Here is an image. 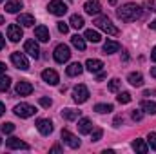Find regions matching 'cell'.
Instances as JSON below:
<instances>
[{
	"label": "cell",
	"mask_w": 156,
	"mask_h": 154,
	"mask_svg": "<svg viewBox=\"0 0 156 154\" xmlns=\"http://www.w3.org/2000/svg\"><path fill=\"white\" fill-rule=\"evenodd\" d=\"M116 16L122 22H134L142 16V7L138 4H133V2L123 4L116 9Z\"/></svg>",
	"instance_id": "cell-1"
},
{
	"label": "cell",
	"mask_w": 156,
	"mask_h": 154,
	"mask_svg": "<svg viewBox=\"0 0 156 154\" xmlns=\"http://www.w3.org/2000/svg\"><path fill=\"white\" fill-rule=\"evenodd\" d=\"M94 24H96V27L98 29H102V31H105L107 35H111V37H116L118 33V27L107 18V16H98L96 20H94Z\"/></svg>",
	"instance_id": "cell-2"
},
{
	"label": "cell",
	"mask_w": 156,
	"mask_h": 154,
	"mask_svg": "<svg viewBox=\"0 0 156 154\" xmlns=\"http://www.w3.org/2000/svg\"><path fill=\"white\" fill-rule=\"evenodd\" d=\"M55 60L58 62V64H66L69 58H71V49L66 45V44H60V45H56L55 47Z\"/></svg>",
	"instance_id": "cell-3"
},
{
	"label": "cell",
	"mask_w": 156,
	"mask_h": 154,
	"mask_svg": "<svg viewBox=\"0 0 156 154\" xmlns=\"http://www.w3.org/2000/svg\"><path fill=\"white\" fill-rule=\"evenodd\" d=\"M11 62H13V65H15L16 69H20V71H27V69H29V60L26 58L24 53H11Z\"/></svg>",
	"instance_id": "cell-4"
},
{
	"label": "cell",
	"mask_w": 156,
	"mask_h": 154,
	"mask_svg": "<svg viewBox=\"0 0 156 154\" xmlns=\"http://www.w3.org/2000/svg\"><path fill=\"white\" fill-rule=\"evenodd\" d=\"M47 11L55 16H64L67 13V5L62 2V0H51L49 5H47Z\"/></svg>",
	"instance_id": "cell-5"
},
{
	"label": "cell",
	"mask_w": 156,
	"mask_h": 154,
	"mask_svg": "<svg viewBox=\"0 0 156 154\" xmlns=\"http://www.w3.org/2000/svg\"><path fill=\"white\" fill-rule=\"evenodd\" d=\"M73 100H75L76 103H83V102L89 100V89H87L83 83H80V85H76V87L73 89Z\"/></svg>",
	"instance_id": "cell-6"
},
{
	"label": "cell",
	"mask_w": 156,
	"mask_h": 154,
	"mask_svg": "<svg viewBox=\"0 0 156 154\" xmlns=\"http://www.w3.org/2000/svg\"><path fill=\"white\" fill-rule=\"evenodd\" d=\"M13 111H15V114L20 116V118H31V116H35V113H37V109L33 105H29V103H18Z\"/></svg>",
	"instance_id": "cell-7"
},
{
	"label": "cell",
	"mask_w": 156,
	"mask_h": 154,
	"mask_svg": "<svg viewBox=\"0 0 156 154\" xmlns=\"http://www.w3.org/2000/svg\"><path fill=\"white\" fill-rule=\"evenodd\" d=\"M22 37H24V33H22V27L18 26V22L7 26V38L11 40V42H18Z\"/></svg>",
	"instance_id": "cell-8"
},
{
	"label": "cell",
	"mask_w": 156,
	"mask_h": 154,
	"mask_svg": "<svg viewBox=\"0 0 156 154\" xmlns=\"http://www.w3.org/2000/svg\"><path fill=\"white\" fill-rule=\"evenodd\" d=\"M62 140H64L71 149H78V147H80V140H78L73 132H69L67 129H64V131H62Z\"/></svg>",
	"instance_id": "cell-9"
},
{
	"label": "cell",
	"mask_w": 156,
	"mask_h": 154,
	"mask_svg": "<svg viewBox=\"0 0 156 154\" xmlns=\"http://www.w3.org/2000/svg\"><path fill=\"white\" fill-rule=\"evenodd\" d=\"M42 80H44L45 83H49V85H56V83L60 82V76H58L56 71H53V69H45V71H42Z\"/></svg>",
	"instance_id": "cell-10"
},
{
	"label": "cell",
	"mask_w": 156,
	"mask_h": 154,
	"mask_svg": "<svg viewBox=\"0 0 156 154\" xmlns=\"http://www.w3.org/2000/svg\"><path fill=\"white\" fill-rule=\"evenodd\" d=\"M37 129H38L40 134L49 136V134L53 132V123H51V120H44V118H40L38 121H37Z\"/></svg>",
	"instance_id": "cell-11"
},
{
	"label": "cell",
	"mask_w": 156,
	"mask_h": 154,
	"mask_svg": "<svg viewBox=\"0 0 156 154\" xmlns=\"http://www.w3.org/2000/svg\"><path fill=\"white\" fill-rule=\"evenodd\" d=\"M24 51L29 54V56H33V58H40V49H38V44L35 42V40H27L26 44H24Z\"/></svg>",
	"instance_id": "cell-12"
},
{
	"label": "cell",
	"mask_w": 156,
	"mask_h": 154,
	"mask_svg": "<svg viewBox=\"0 0 156 154\" xmlns=\"http://www.w3.org/2000/svg\"><path fill=\"white\" fill-rule=\"evenodd\" d=\"M83 9H85L87 15H98L102 11V4L98 0H89V2L83 4Z\"/></svg>",
	"instance_id": "cell-13"
},
{
	"label": "cell",
	"mask_w": 156,
	"mask_h": 154,
	"mask_svg": "<svg viewBox=\"0 0 156 154\" xmlns=\"http://www.w3.org/2000/svg\"><path fill=\"white\" fill-rule=\"evenodd\" d=\"M102 67H104V62H102V60L89 58V60L85 62V69H87L89 73H100V71H102Z\"/></svg>",
	"instance_id": "cell-14"
},
{
	"label": "cell",
	"mask_w": 156,
	"mask_h": 154,
	"mask_svg": "<svg viewBox=\"0 0 156 154\" xmlns=\"http://www.w3.org/2000/svg\"><path fill=\"white\" fill-rule=\"evenodd\" d=\"M5 145H7V149H11V151H15V149H24V151H27L29 149V145L27 143H24L20 138H9L7 142H5Z\"/></svg>",
	"instance_id": "cell-15"
},
{
	"label": "cell",
	"mask_w": 156,
	"mask_h": 154,
	"mask_svg": "<svg viewBox=\"0 0 156 154\" xmlns=\"http://www.w3.org/2000/svg\"><path fill=\"white\" fill-rule=\"evenodd\" d=\"M78 131H80V134H89V132H93V121H91L89 118H80V120H78Z\"/></svg>",
	"instance_id": "cell-16"
},
{
	"label": "cell",
	"mask_w": 156,
	"mask_h": 154,
	"mask_svg": "<svg viewBox=\"0 0 156 154\" xmlns=\"http://www.w3.org/2000/svg\"><path fill=\"white\" fill-rule=\"evenodd\" d=\"M33 93V85L29 82H18L16 83V94L20 96H29Z\"/></svg>",
	"instance_id": "cell-17"
},
{
	"label": "cell",
	"mask_w": 156,
	"mask_h": 154,
	"mask_svg": "<svg viewBox=\"0 0 156 154\" xmlns=\"http://www.w3.org/2000/svg\"><path fill=\"white\" fill-rule=\"evenodd\" d=\"M16 22L20 26H24V27H33L35 26V16L33 15H27V13H22V15H18Z\"/></svg>",
	"instance_id": "cell-18"
},
{
	"label": "cell",
	"mask_w": 156,
	"mask_h": 154,
	"mask_svg": "<svg viewBox=\"0 0 156 154\" xmlns=\"http://www.w3.org/2000/svg\"><path fill=\"white\" fill-rule=\"evenodd\" d=\"M35 38H38L40 42H49V29L45 26H37L35 27Z\"/></svg>",
	"instance_id": "cell-19"
},
{
	"label": "cell",
	"mask_w": 156,
	"mask_h": 154,
	"mask_svg": "<svg viewBox=\"0 0 156 154\" xmlns=\"http://www.w3.org/2000/svg\"><path fill=\"white\" fill-rule=\"evenodd\" d=\"M120 51V44L115 42V40H107L104 44V54H113V53H118Z\"/></svg>",
	"instance_id": "cell-20"
},
{
	"label": "cell",
	"mask_w": 156,
	"mask_h": 154,
	"mask_svg": "<svg viewBox=\"0 0 156 154\" xmlns=\"http://www.w3.org/2000/svg\"><path fill=\"white\" fill-rule=\"evenodd\" d=\"M127 82H129L133 87H142V85H144V76H142V73H131V75L127 76Z\"/></svg>",
	"instance_id": "cell-21"
},
{
	"label": "cell",
	"mask_w": 156,
	"mask_h": 154,
	"mask_svg": "<svg viewBox=\"0 0 156 154\" xmlns=\"http://www.w3.org/2000/svg\"><path fill=\"white\" fill-rule=\"evenodd\" d=\"M22 7H24V4H22L20 0H9V2L5 4V11H7V13H18Z\"/></svg>",
	"instance_id": "cell-22"
},
{
	"label": "cell",
	"mask_w": 156,
	"mask_h": 154,
	"mask_svg": "<svg viewBox=\"0 0 156 154\" xmlns=\"http://www.w3.org/2000/svg\"><path fill=\"white\" fill-rule=\"evenodd\" d=\"M82 71H83V65H82V64H78V62L71 64V65L66 69L67 76H78V75H82Z\"/></svg>",
	"instance_id": "cell-23"
},
{
	"label": "cell",
	"mask_w": 156,
	"mask_h": 154,
	"mask_svg": "<svg viewBox=\"0 0 156 154\" xmlns=\"http://www.w3.org/2000/svg\"><path fill=\"white\" fill-rule=\"evenodd\" d=\"M83 38L89 40V42H93V44H98V42L102 40V37H100L98 31H94V29H87V31L83 33Z\"/></svg>",
	"instance_id": "cell-24"
},
{
	"label": "cell",
	"mask_w": 156,
	"mask_h": 154,
	"mask_svg": "<svg viewBox=\"0 0 156 154\" xmlns=\"http://www.w3.org/2000/svg\"><path fill=\"white\" fill-rule=\"evenodd\" d=\"M142 111L147 113V114H156V102L144 100V102H142Z\"/></svg>",
	"instance_id": "cell-25"
},
{
	"label": "cell",
	"mask_w": 156,
	"mask_h": 154,
	"mask_svg": "<svg viewBox=\"0 0 156 154\" xmlns=\"http://www.w3.org/2000/svg\"><path fill=\"white\" fill-rule=\"evenodd\" d=\"M133 149L136 151V152H142V154H145L147 151H149V145L144 142V140H134L133 142Z\"/></svg>",
	"instance_id": "cell-26"
},
{
	"label": "cell",
	"mask_w": 156,
	"mask_h": 154,
	"mask_svg": "<svg viewBox=\"0 0 156 154\" xmlns=\"http://www.w3.org/2000/svg\"><path fill=\"white\" fill-rule=\"evenodd\" d=\"M80 114H82V111H75V109H64V111H62V116H64L66 120H69V121L78 120Z\"/></svg>",
	"instance_id": "cell-27"
},
{
	"label": "cell",
	"mask_w": 156,
	"mask_h": 154,
	"mask_svg": "<svg viewBox=\"0 0 156 154\" xmlns=\"http://www.w3.org/2000/svg\"><path fill=\"white\" fill-rule=\"evenodd\" d=\"M69 24H71V27H75V29H82L83 27V18L80 16V15H73L71 18H69Z\"/></svg>",
	"instance_id": "cell-28"
},
{
	"label": "cell",
	"mask_w": 156,
	"mask_h": 154,
	"mask_svg": "<svg viewBox=\"0 0 156 154\" xmlns=\"http://www.w3.org/2000/svg\"><path fill=\"white\" fill-rule=\"evenodd\" d=\"M71 44H73L76 49H80V51H83V49H85V38H83V37H80V35L71 37Z\"/></svg>",
	"instance_id": "cell-29"
},
{
	"label": "cell",
	"mask_w": 156,
	"mask_h": 154,
	"mask_svg": "<svg viewBox=\"0 0 156 154\" xmlns=\"http://www.w3.org/2000/svg\"><path fill=\"white\" fill-rule=\"evenodd\" d=\"M94 111L100 113V114H105V113H111L113 111V105L111 103H96L94 105Z\"/></svg>",
	"instance_id": "cell-30"
},
{
	"label": "cell",
	"mask_w": 156,
	"mask_h": 154,
	"mask_svg": "<svg viewBox=\"0 0 156 154\" xmlns=\"http://www.w3.org/2000/svg\"><path fill=\"white\" fill-rule=\"evenodd\" d=\"M11 85V78L5 75H0V91H7Z\"/></svg>",
	"instance_id": "cell-31"
},
{
	"label": "cell",
	"mask_w": 156,
	"mask_h": 154,
	"mask_svg": "<svg viewBox=\"0 0 156 154\" xmlns=\"http://www.w3.org/2000/svg\"><path fill=\"white\" fill-rule=\"evenodd\" d=\"M120 85H122L120 78H113V80L109 82V91H111V93H116L118 89H120Z\"/></svg>",
	"instance_id": "cell-32"
},
{
	"label": "cell",
	"mask_w": 156,
	"mask_h": 154,
	"mask_svg": "<svg viewBox=\"0 0 156 154\" xmlns=\"http://www.w3.org/2000/svg\"><path fill=\"white\" fill-rule=\"evenodd\" d=\"M116 100H118V103H123V105H125V103L131 102V94H129V93H120L116 96Z\"/></svg>",
	"instance_id": "cell-33"
},
{
	"label": "cell",
	"mask_w": 156,
	"mask_h": 154,
	"mask_svg": "<svg viewBox=\"0 0 156 154\" xmlns=\"http://www.w3.org/2000/svg\"><path fill=\"white\" fill-rule=\"evenodd\" d=\"M147 143H149V147L156 151V132H149V136H147Z\"/></svg>",
	"instance_id": "cell-34"
},
{
	"label": "cell",
	"mask_w": 156,
	"mask_h": 154,
	"mask_svg": "<svg viewBox=\"0 0 156 154\" xmlns=\"http://www.w3.org/2000/svg\"><path fill=\"white\" fill-rule=\"evenodd\" d=\"M13 131H15V125H13V123H9V121H7V123H4V125H2V132H4V134H11Z\"/></svg>",
	"instance_id": "cell-35"
},
{
	"label": "cell",
	"mask_w": 156,
	"mask_h": 154,
	"mask_svg": "<svg viewBox=\"0 0 156 154\" xmlns=\"http://www.w3.org/2000/svg\"><path fill=\"white\" fill-rule=\"evenodd\" d=\"M102 136H104V131H102V129H96V131L93 132V138H91V142H98Z\"/></svg>",
	"instance_id": "cell-36"
},
{
	"label": "cell",
	"mask_w": 156,
	"mask_h": 154,
	"mask_svg": "<svg viewBox=\"0 0 156 154\" xmlns=\"http://www.w3.org/2000/svg\"><path fill=\"white\" fill-rule=\"evenodd\" d=\"M38 102H40V105H42V107H45V109H49V107L53 105V102H51V98H40Z\"/></svg>",
	"instance_id": "cell-37"
},
{
	"label": "cell",
	"mask_w": 156,
	"mask_h": 154,
	"mask_svg": "<svg viewBox=\"0 0 156 154\" xmlns=\"http://www.w3.org/2000/svg\"><path fill=\"white\" fill-rule=\"evenodd\" d=\"M131 116H133V120H134V121H140V120L144 118V111H138V109H134Z\"/></svg>",
	"instance_id": "cell-38"
},
{
	"label": "cell",
	"mask_w": 156,
	"mask_h": 154,
	"mask_svg": "<svg viewBox=\"0 0 156 154\" xmlns=\"http://www.w3.org/2000/svg\"><path fill=\"white\" fill-rule=\"evenodd\" d=\"M58 31L66 35V33H69V26H67L66 22H58Z\"/></svg>",
	"instance_id": "cell-39"
},
{
	"label": "cell",
	"mask_w": 156,
	"mask_h": 154,
	"mask_svg": "<svg viewBox=\"0 0 156 154\" xmlns=\"http://www.w3.org/2000/svg\"><path fill=\"white\" fill-rule=\"evenodd\" d=\"M149 11H156V0H147L145 4H144Z\"/></svg>",
	"instance_id": "cell-40"
},
{
	"label": "cell",
	"mask_w": 156,
	"mask_h": 154,
	"mask_svg": "<svg viewBox=\"0 0 156 154\" xmlns=\"http://www.w3.org/2000/svg\"><path fill=\"white\" fill-rule=\"evenodd\" d=\"M122 121H123V118H122V116H116V118H115V127H120Z\"/></svg>",
	"instance_id": "cell-41"
},
{
	"label": "cell",
	"mask_w": 156,
	"mask_h": 154,
	"mask_svg": "<svg viewBox=\"0 0 156 154\" xmlns=\"http://www.w3.org/2000/svg\"><path fill=\"white\" fill-rule=\"evenodd\" d=\"M4 45H5V38L2 37V33H0V51L4 49Z\"/></svg>",
	"instance_id": "cell-42"
},
{
	"label": "cell",
	"mask_w": 156,
	"mask_h": 154,
	"mask_svg": "<svg viewBox=\"0 0 156 154\" xmlns=\"http://www.w3.org/2000/svg\"><path fill=\"white\" fill-rule=\"evenodd\" d=\"M151 60H153V62H156V45H154V49L151 51Z\"/></svg>",
	"instance_id": "cell-43"
},
{
	"label": "cell",
	"mask_w": 156,
	"mask_h": 154,
	"mask_svg": "<svg viewBox=\"0 0 156 154\" xmlns=\"http://www.w3.org/2000/svg\"><path fill=\"white\" fill-rule=\"evenodd\" d=\"M51 152H62V149H60V145H55V147L51 149Z\"/></svg>",
	"instance_id": "cell-44"
},
{
	"label": "cell",
	"mask_w": 156,
	"mask_h": 154,
	"mask_svg": "<svg viewBox=\"0 0 156 154\" xmlns=\"http://www.w3.org/2000/svg\"><path fill=\"white\" fill-rule=\"evenodd\" d=\"M4 73H5V64L0 62V75H4Z\"/></svg>",
	"instance_id": "cell-45"
},
{
	"label": "cell",
	"mask_w": 156,
	"mask_h": 154,
	"mask_svg": "<svg viewBox=\"0 0 156 154\" xmlns=\"http://www.w3.org/2000/svg\"><path fill=\"white\" fill-rule=\"evenodd\" d=\"M4 113H5V107H4V103H2V102H0V116L4 114Z\"/></svg>",
	"instance_id": "cell-46"
},
{
	"label": "cell",
	"mask_w": 156,
	"mask_h": 154,
	"mask_svg": "<svg viewBox=\"0 0 156 154\" xmlns=\"http://www.w3.org/2000/svg\"><path fill=\"white\" fill-rule=\"evenodd\" d=\"M149 27H151V29H154V31H156V20H153V22L149 24Z\"/></svg>",
	"instance_id": "cell-47"
},
{
	"label": "cell",
	"mask_w": 156,
	"mask_h": 154,
	"mask_svg": "<svg viewBox=\"0 0 156 154\" xmlns=\"http://www.w3.org/2000/svg\"><path fill=\"white\" fill-rule=\"evenodd\" d=\"M151 76L156 78V67H153V69H151Z\"/></svg>",
	"instance_id": "cell-48"
},
{
	"label": "cell",
	"mask_w": 156,
	"mask_h": 154,
	"mask_svg": "<svg viewBox=\"0 0 156 154\" xmlns=\"http://www.w3.org/2000/svg\"><path fill=\"white\" fill-rule=\"evenodd\" d=\"M0 24H4V16H0Z\"/></svg>",
	"instance_id": "cell-49"
},
{
	"label": "cell",
	"mask_w": 156,
	"mask_h": 154,
	"mask_svg": "<svg viewBox=\"0 0 156 154\" xmlns=\"http://www.w3.org/2000/svg\"><path fill=\"white\" fill-rule=\"evenodd\" d=\"M0 143H2V138H0Z\"/></svg>",
	"instance_id": "cell-50"
},
{
	"label": "cell",
	"mask_w": 156,
	"mask_h": 154,
	"mask_svg": "<svg viewBox=\"0 0 156 154\" xmlns=\"http://www.w3.org/2000/svg\"><path fill=\"white\" fill-rule=\"evenodd\" d=\"M0 2H4V0H0Z\"/></svg>",
	"instance_id": "cell-51"
}]
</instances>
